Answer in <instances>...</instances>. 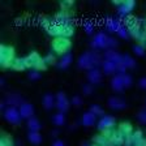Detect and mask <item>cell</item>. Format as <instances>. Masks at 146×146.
Returning a JSON list of instances; mask_svg holds the SVG:
<instances>
[{"label": "cell", "instance_id": "6da1fadb", "mask_svg": "<svg viewBox=\"0 0 146 146\" xmlns=\"http://www.w3.org/2000/svg\"><path fill=\"white\" fill-rule=\"evenodd\" d=\"M77 64H78V67L81 69L90 70L94 69V68H98V65H102L103 61H102L100 54H98L97 51H86L80 55Z\"/></svg>", "mask_w": 146, "mask_h": 146}, {"label": "cell", "instance_id": "7a4b0ae2", "mask_svg": "<svg viewBox=\"0 0 146 146\" xmlns=\"http://www.w3.org/2000/svg\"><path fill=\"white\" fill-rule=\"evenodd\" d=\"M16 59L15 48L12 46L1 44L0 46V65L1 68H12V64Z\"/></svg>", "mask_w": 146, "mask_h": 146}, {"label": "cell", "instance_id": "3957f363", "mask_svg": "<svg viewBox=\"0 0 146 146\" xmlns=\"http://www.w3.org/2000/svg\"><path fill=\"white\" fill-rule=\"evenodd\" d=\"M47 34L54 38H70L74 34V26H61V25H52L47 29Z\"/></svg>", "mask_w": 146, "mask_h": 146}, {"label": "cell", "instance_id": "277c9868", "mask_svg": "<svg viewBox=\"0 0 146 146\" xmlns=\"http://www.w3.org/2000/svg\"><path fill=\"white\" fill-rule=\"evenodd\" d=\"M52 51L55 52L56 55H63L69 54V50L72 47V42H70L69 38H54L51 43Z\"/></svg>", "mask_w": 146, "mask_h": 146}, {"label": "cell", "instance_id": "5b68a950", "mask_svg": "<svg viewBox=\"0 0 146 146\" xmlns=\"http://www.w3.org/2000/svg\"><path fill=\"white\" fill-rule=\"evenodd\" d=\"M52 25H61V26H70L73 25V18L70 11H59L54 17L51 18Z\"/></svg>", "mask_w": 146, "mask_h": 146}, {"label": "cell", "instance_id": "8992f818", "mask_svg": "<svg viewBox=\"0 0 146 146\" xmlns=\"http://www.w3.org/2000/svg\"><path fill=\"white\" fill-rule=\"evenodd\" d=\"M134 7H136V1L134 0H124L121 5L117 7V16L124 20L128 16H131Z\"/></svg>", "mask_w": 146, "mask_h": 146}, {"label": "cell", "instance_id": "52a82bcc", "mask_svg": "<svg viewBox=\"0 0 146 146\" xmlns=\"http://www.w3.org/2000/svg\"><path fill=\"white\" fill-rule=\"evenodd\" d=\"M4 119L9 124H18L21 121V115H20V110L17 107H8L4 111Z\"/></svg>", "mask_w": 146, "mask_h": 146}, {"label": "cell", "instance_id": "ba28073f", "mask_svg": "<svg viewBox=\"0 0 146 146\" xmlns=\"http://www.w3.org/2000/svg\"><path fill=\"white\" fill-rule=\"evenodd\" d=\"M115 123H116V120L112 115H104L97 123V129L100 132H104L107 129H112L115 127Z\"/></svg>", "mask_w": 146, "mask_h": 146}, {"label": "cell", "instance_id": "9c48e42d", "mask_svg": "<svg viewBox=\"0 0 146 146\" xmlns=\"http://www.w3.org/2000/svg\"><path fill=\"white\" fill-rule=\"evenodd\" d=\"M55 98H56V108L59 110V112L65 113L70 106V102L67 98V95L64 94L63 91H59L58 94L55 95Z\"/></svg>", "mask_w": 146, "mask_h": 146}, {"label": "cell", "instance_id": "30bf717a", "mask_svg": "<svg viewBox=\"0 0 146 146\" xmlns=\"http://www.w3.org/2000/svg\"><path fill=\"white\" fill-rule=\"evenodd\" d=\"M107 39L108 35L106 33H97L91 40V47L94 50H107Z\"/></svg>", "mask_w": 146, "mask_h": 146}, {"label": "cell", "instance_id": "8fae6325", "mask_svg": "<svg viewBox=\"0 0 146 146\" xmlns=\"http://www.w3.org/2000/svg\"><path fill=\"white\" fill-rule=\"evenodd\" d=\"M107 104L111 110H115V111H119V110H124L127 107V103L125 100L121 99L120 97H111L107 100Z\"/></svg>", "mask_w": 146, "mask_h": 146}, {"label": "cell", "instance_id": "7c38bea8", "mask_svg": "<svg viewBox=\"0 0 146 146\" xmlns=\"http://www.w3.org/2000/svg\"><path fill=\"white\" fill-rule=\"evenodd\" d=\"M18 110H20V115H21L22 119L29 120L30 117H33V116H34V106L31 103L24 102L21 106L18 107Z\"/></svg>", "mask_w": 146, "mask_h": 146}, {"label": "cell", "instance_id": "4fadbf2b", "mask_svg": "<svg viewBox=\"0 0 146 146\" xmlns=\"http://www.w3.org/2000/svg\"><path fill=\"white\" fill-rule=\"evenodd\" d=\"M102 77H103L102 70H99L98 68L88 70V81H89V84H91V85H98V84H100Z\"/></svg>", "mask_w": 146, "mask_h": 146}, {"label": "cell", "instance_id": "5bb4252c", "mask_svg": "<svg viewBox=\"0 0 146 146\" xmlns=\"http://www.w3.org/2000/svg\"><path fill=\"white\" fill-rule=\"evenodd\" d=\"M103 58L104 60L111 61V63H115V64H119L123 61V55L119 54L115 50H106L103 54Z\"/></svg>", "mask_w": 146, "mask_h": 146}, {"label": "cell", "instance_id": "9a60e30c", "mask_svg": "<svg viewBox=\"0 0 146 146\" xmlns=\"http://www.w3.org/2000/svg\"><path fill=\"white\" fill-rule=\"evenodd\" d=\"M111 88L115 93H121L123 90L125 89V85H124V80H123V76L121 74H115L111 80Z\"/></svg>", "mask_w": 146, "mask_h": 146}, {"label": "cell", "instance_id": "2e32d148", "mask_svg": "<svg viewBox=\"0 0 146 146\" xmlns=\"http://www.w3.org/2000/svg\"><path fill=\"white\" fill-rule=\"evenodd\" d=\"M5 103L8 104L9 107H20L22 103H24V99H22L21 95H18V94H15V93H11V94L7 95L5 98Z\"/></svg>", "mask_w": 146, "mask_h": 146}, {"label": "cell", "instance_id": "e0dca14e", "mask_svg": "<svg viewBox=\"0 0 146 146\" xmlns=\"http://www.w3.org/2000/svg\"><path fill=\"white\" fill-rule=\"evenodd\" d=\"M123 25V22L116 17H107L106 18V27L108 31H113L117 33V30L120 29V26Z\"/></svg>", "mask_w": 146, "mask_h": 146}, {"label": "cell", "instance_id": "ac0fdd59", "mask_svg": "<svg viewBox=\"0 0 146 146\" xmlns=\"http://www.w3.org/2000/svg\"><path fill=\"white\" fill-rule=\"evenodd\" d=\"M117 132L123 136V138H127V137L132 136V133H133V127H132L131 123L128 121H123L119 124V128H117Z\"/></svg>", "mask_w": 146, "mask_h": 146}, {"label": "cell", "instance_id": "d6986e66", "mask_svg": "<svg viewBox=\"0 0 146 146\" xmlns=\"http://www.w3.org/2000/svg\"><path fill=\"white\" fill-rule=\"evenodd\" d=\"M40 59H42V58L39 56V54H38V52H35V51L30 52L27 56H25V64H26V68H33V69H34L35 64L38 63Z\"/></svg>", "mask_w": 146, "mask_h": 146}, {"label": "cell", "instance_id": "ffe728a7", "mask_svg": "<svg viewBox=\"0 0 146 146\" xmlns=\"http://www.w3.org/2000/svg\"><path fill=\"white\" fill-rule=\"evenodd\" d=\"M73 61V56L72 54H65L63 56H60L58 61V68L59 69H68L70 67V64Z\"/></svg>", "mask_w": 146, "mask_h": 146}, {"label": "cell", "instance_id": "44dd1931", "mask_svg": "<svg viewBox=\"0 0 146 146\" xmlns=\"http://www.w3.org/2000/svg\"><path fill=\"white\" fill-rule=\"evenodd\" d=\"M42 103L46 110H52L54 107H56V98H55L51 93H47V94L43 95Z\"/></svg>", "mask_w": 146, "mask_h": 146}, {"label": "cell", "instance_id": "7402d4cb", "mask_svg": "<svg viewBox=\"0 0 146 146\" xmlns=\"http://www.w3.org/2000/svg\"><path fill=\"white\" fill-rule=\"evenodd\" d=\"M95 120H97V116L93 112L88 111V112H85L82 115L81 123H82V125H85V127H93V125L95 124Z\"/></svg>", "mask_w": 146, "mask_h": 146}, {"label": "cell", "instance_id": "603a6c76", "mask_svg": "<svg viewBox=\"0 0 146 146\" xmlns=\"http://www.w3.org/2000/svg\"><path fill=\"white\" fill-rule=\"evenodd\" d=\"M93 141H94V143L98 146H113L112 142L110 141V138L104 137L103 134H97V136H94L93 137Z\"/></svg>", "mask_w": 146, "mask_h": 146}, {"label": "cell", "instance_id": "cb8c5ba5", "mask_svg": "<svg viewBox=\"0 0 146 146\" xmlns=\"http://www.w3.org/2000/svg\"><path fill=\"white\" fill-rule=\"evenodd\" d=\"M27 128H29V132H39L42 125H40L39 120L35 116H33V117H30L27 120Z\"/></svg>", "mask_w": 146, "mask_h": 146}, {"label": "cell", "instance_id": "d4e9b609", "mask_svg": "<svg viewBox=\"0 0 146 146\" xmlns=\"http://www.w3.org/2000/svg\"><path fill=\"white\" fill-rule=\"evenodd\" d=\"M145 141H146V140L143 138V133H142V131L137 129V131H134L133 133H132V143H133V146L141 145V143H143Z\"/></svg>", "mask_w": 146, "mask_h": 146}, {"label": "cell", "instance_id": "484cf974", "mask_svg": "<svg viewBox=\"0 0 146 146\" xmlns=\"http://www.w3.org/2000/svg\"><path fill=\"white\" fill-rule=\"evenodd\" d=\"M102 70H103L104 74H113V73H116V64L111 63V61L103 60V64H102Z\"/></svg>", "mask_w": 146, "mask_h": 146}, {"label": "cell", "instance_id": "4316f807", "mask_svg": "<svg viewBox=\"0 0 146 146\" xmlns=\"http://www.w3.org/2000/svg\"><path fill=\"white\" fill-rule=\"evenodd\" d=\"M67 121V119H65V113L63 112H56L52 115V123H54L56 127H63Z\"/></svg>", "mask_w": 146, "mask_h": 146}, {"label": "cell", "instance_id": "83f0119b", "mask_svg": "<svg viewBox=\"0 0 146 146\" xmlns=\"http://www.w3.org/2000/svg\"><path fill=\"white\" fill-rule=\"evenodd\" d=\"M27 140L33 145H39L42 142V134L39 132H29L27 133Z\"/></svg>", "mask_w": 146, "mask_h": 146}, {"label": "cell", "instance_id": "f1b7e54d", "mask_svg": "<svg viewBox=\"0 0 146 146\" xmlns=\"http://www.w3.org/2000/svg\"><path fill=\"white\" fill-rule=\"evenodd\" d=\"M12 69L17 72H22L26 69V64H25V58H16L12 64Z\"/></svg>", "mask_w": 146, "mask_h": 146}, {"label": "cell", "instance_id": "f546056e", "mask_svg": "<svg viewBox=\"0 0 146 146\" xmlns=\"http://www.w3.org/2000/svg\"><path fill=\"white\" fill-rule=\"evenodd\" d=\"M110 141L112 142V145L113 146H123L124 145V138H123V136L120 133H119L117 131H115L113 132V134H112V137L110 138Z\"/></svg>", "mask_w": 146, "mask_h": 146}, {"label": "cell", "instance_id": "4dcf8cb0", "mask_svg": "<svg viewBox=\"0 0 146 146\" xmlns=\"http://www.w3.org/2000/svg\"><path fill=\"white\" fill-rule=\"evenodd\" d=\"M123 63L125 64V67L128 68V69H133V68H136V60H134L133 58H132L131 55H123Z\"/></svg>", "mask_w": 146, "mask_h": 146}, {"label": "cell", "instance_id": "1f68e13d", "mask_svg": "<svg viewBox=\"0 0 146 146\" xmlns=\"http://www.w3.org/2000/svg\"><path fill=\"white\" fill-rule=\"evenodd\" d=\"M90 112H93L95 116H104V110L99 104H91L90 106Z\"/></svg>", "mask_w": 146, "mask_h": 146}, {"label": "cell", "instance_id": "d6a6232c", "mask_svg": "<svg viewBox=\"0 0 146 146\" xmlns=\"http://www.w3.org/2000/svg\"><path fill=\"white\" fill-rule=\"evenodd\" d=\"M43 59H44V63L47 64V65H54V64H56V56H55L54 52H48ZM56 65H58V64H56Z\"/></svg>", "mask_w": 146, "mask_h": 146}, {"label": "cell", "instance_id": "836d02e7", "mask_svg": "<svg viewBox=\"0 0 146 146\" xmlns=\"http://www.w3.org/2000/svg\"><path fill=\"white\" fill-rule=\"evenodd\" d=\"M0 146H13V141H12V138H11V136H8V134H1Z\"/></svg>", "mask_w": 146, "mask_h": 146}, {"label": "cell", "instance_id": "e575fe53", "mask_svg": "<svg viewBox=\"0 0 146 146\" xmlns=\"http://www.w3.org/2000/svg\"><path fill=\"white\" fill-rule=\"evenodd\" d=\"M116 34H117V35L121 38V39H128V38L131 36V35H129V31H128V29L124 26V25H121V26H120V29L117 30V33H116Z\"/></svg>", "mask_w": 146, "mask_h": 146}, {"label": "cell", "instance_id": "d590c367", "mask_svg": "<svg viewBox=\"0 0 146 146\" xmlns=\"http://www.w3.org/2000/svg\"><path fill=\"white\" fill-rule=\"evenodd\" d=\"M73 4H74L73 0H64V1H60V8L61 11H70Z\"/></svg>", "mask_w": 146, "mask_h": 146}, {"label": "cell", "instance_id": "8d00e7d4", "mask_svg": "<svg viewBox=\"0 0 146 146\" xmlns=\"http://www.w3.org/2000/svg\"><path fill=\"white\" fill-rule=\"evenodd\" d=\"M119 46V42L113 38V36H108L107 39V50H115Z\"/></svg>", "mask_w": 146, "mask_h": 146}, {"label": "cell", "instance_id": "74e56055", "mask_svg": "<svg viewBox=\"0 0 146 146\" xmlns=\"http://www.w3.org/2000/svg\"><path fill=\"white\" fill-rule=\"evenodd\" d=\"M133 52L137 55V56H143L145 55V47L142 44H134L133 46Z\"/></svg>", "mask_w": 146, "mask_h": 146}, {"label": "cell", "instance_id": "f35d334b", "mask_svg": "<svg viewBox=\"0 0 146 146\" xmlns=\"http://www.w3.org/2000/svg\"><path fill=\"white\" fill-rule=\"evenodd\" d=\"M27 77H29V80H31V81H38V80H40V72H38V70H35V69H31L30 72H29V74H27Z\"/></svg>", "mask_w": 146, "mask_h": 146}, {"label": "cell", "instance_id": "ab89813d", "mask_svg": "<svg viewBox=\"0 0 146 146\" xmlns=\"http://www.w3.org/2000/svg\"><path fill=\"white\" fill-rule=\"evenodd\" d=\"M47 67H48V65H47V64L44 63V59L42 58L39 61H38V63L35 64V67H34V69L38 70V72H40V70H46V69H47Z\"/></svg>", "mask_w": 146, "mask_h": 146}, {"label": "cell", "instance_id": "60d3db41", "mask_svg": "<svg viewBox=\"0 0 146 146\" xmlns=\"http://www.w3.org/2000/svg\"><path fill=\"white\" fill-rule=\"evenodd\" d=\"M127 69L128 68L125 67V64L123 63H119L116 64V73H119V74H121V76H124V74H127Z\"/></svg>", "mask_w": 146, "mask_h": 146}, {"label": "cell", "instance_id": "b9f144b4", "mask_svg": "<svg viewBox=\"0 0 146 146\" xmlns=\"http://www.w3.org/2000/svg\"><path fill=\"white\" fill-rule=\"evenodd\" d=\"M84 29H85V31L89 34V35H91L93 31H94V24L91 21H85L84 22Z\"/></svg>", "mask_w": 146, "mask_h": 146}, {"label": "cell", "instance_id": "7bdbcfd3", "mask_svg": "<svg viewBox=\"0 0 146 146\" xmlns=\"http://www.w3.org/2000/svg\"><path fill=\"white\" fill-rule=\"evenodd\" d=\"M93 91H94V88H93L91 84H85V85H82V93L85 95L93 94Z\"/></svg>", "mask_w": 146, "mask_h": 146}, {"label": "cell", "instance_id": "ee69618b", "mask_svg": "<svg viewBox=\"0 0 146 146\" xmlns=\"http://www.w3.org/2000/svg\"><path fill=\"white\" fill-rule=\"evenodd\" d=\"M123 80H124V85H125V88H131L132 86V84H133V78H132V76L131 74H124V76H123Z\"/></svg>", "mask_w": 146, "mask_h": 146}, {"label": "cell", "instance_id": "f6af8a7d", "mask_svg": "<svg viewBox=\"0 0 146 146\" xmlns=\"http://www.w3.org/2000/svg\"><path fill=\"white\" fill-rule=\"evenodd\" d=\"M137 119H138V121H140V123L146 124V108L141 110L140 112L137 113Z\"/></svg>", "mask_w": 146, "mask_h": 146}, {"label": "cell", "instance_id": "bcb514c9", "mask_svg": "<svg viewBox=\"0 0 146 146\" xmlns=\"http://www.w3.org/2000/svg\"><path fill=\"white\" fill-rule=\"evenodd\" d=\"M70 103L73 104V106H81L82 104V98L80 97V95H73V98L70 99Z\"/></svg>", "mask_w": 146, "mask_h": 146}, {"label": "cell", "instance_id": "7dc6e473", "mask_svg": "<svg viewBox=\"0 0 146 146\" xmlns=\"http://www.w3.org/2000/svg\"><path fill=\"white\" fill-rule=\"evenodd\" d=\"M138 86H140L142 90H146V77H141L138 80Z\"/></svg>", "mask_w": 146, "mask_h": 146}, {"label": "cell", "instance_id": "c3c4849f", "mask_svg": "<svg viewBox=\"0 0 146 146\" xmlns=\"http://www.w3.org/2000/svg\"><path fill=\"white\" fill-rule=\"evenodd\" d=\"M52 146H67V145H65L61 140H56L54 143H52Z\"/></svg>", "mask_w": 146, "mask_h": 146}, {"label": "cell", "instance_id": "681fc988", "mask_svg": "<svg viewBox=\"0 0 146 146\" xmlns=\"http://www.w3.org/2000/svg\"><path fill=\"white\" fill-rule=\"evenodd\" d=\"M123 1H124V0H113L112 4H113V5H116V7H120L123 4Z\"/></svg>", "mask_w": 146, "mask_h": 146}, {"label": "cell", "instance_id": "f907efd6", "mask_svg": "<svg viewBox=\"0 0 146 146\" xmlns=\"http://www.w3.org/2000/svg\"><path fill=\"white\" fill-rule=\"evenodd\" d=\"M51 134H52L54 137H55V136H58V134H59V131H58V129H55V131H52V132H51Z\"/></svg>", "mask_w": 146, "mask_h": 146}, {"label": "cell", "instance_id": "816d5d0a", "mask_svg": "<svg viewBox=\"0 0 146 146\" xmlns=\"http://www.w3.org/2000/svg\"><path fill=\"white\" fill-rule=\"evenodd\" d=\"M0 110H1V111H5V103H1V104H0Z\"/></svg>", "mask_w": 146, "mask_h": 146}, {"label": "cell", "instance_id": "f5cc1de1", "mask_svg": "<svg viewBox=\"0 0 146 146\" xmlns=\"http://www.w3.org/2000/svg\"><path fill=\"white\" fill-rule=\"evenodd\" d=\"M145 143H146V141H145L143 143H141V145H137V146H145Z\"/></svg>", "mask_w": 146, "mask_h": 146}, {"label": "cell", "instance_id": "db71d44e", "mask_svg": "<svg viewBox=\"0 0 146 146\" xmlns=\"http://www.w3.org/2000/svg\"><path fill=\"white\" fill-rule=\"evenodd\" d=\"M88 146H98V145H95V143H94V145H88Z\"/></svg>", "mask_w": 146, "mask_h": 146}, {"label": "cell", "instance_id": "11a10c76", "mask_svg": "<svg viewBox=\"0 0 146 146\" xmlns=\"http://www.w3.org/2000/svg\"><path fill=\"white\" fill-rule=\"evenodd\" d=\"M145 146H146V143H145Z\"/></svg>", "mask_w": 146, "mask_h": 146}, {"label": "cell", "instance_id": "9f6ffc18", "mask_svg": "<svg viewBox=\"0 0 146 146\" xmlns=\"http://www.w3.org/2000/svg\"><path fill=\"white\" fill-rule=\"evenodd\" d=\"M85 146H88V145H85Z\"/></svg>", "mask_w": 146, "mask_h": 146}]
</instances>
